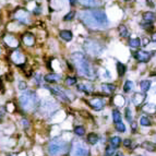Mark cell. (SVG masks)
Here are the masks:
<instances>
[{"instance_id": "cell-1", "label": "cell", "mask_w": 156, "mask_h": 156, "mask_svg": "<svg viewBox=\"0 0 156 156\" xmlns=\"http://www.w3.org/2000/svg\"><path fill=\"white\" fill-rule=\"evenodd\" d=\"M80 18L87 27L93 30L105 29L108 25V19L103 10H87L80 14Z\"/></svg>"}, {"instance_id": "cell-2", "label": "cell", "mask_w": 156, "mask_h": 156, "mask_svg": "<svg viewBox=\"0 0 156 156\" xmlns=\"http://www.w3.org/2000/svg\"><path fill=\"white\" fill-rule=\"evenodd\" d=\"M71 60L73 61V65L76 66V68L78 69V72L81 76H85V78H93L95 76V71H94L90 61L84 56V54L73 52L71 55Z\"/></svg>"}, {"instance_id": "cell-3", "label": "cell", "mask_w": 156, "mask_h": 156, "mask_svg": "<svg viewBox=\"0 0 156 156\" xmlns=\"http://www.w3.org/2000/svg\"><path fill=\"white\" fill-rule=\"evenodd\" d=\"M69 151V144L61 139H54L47 147L49 156H65Z\"/></svg>"}, {"instance_id": "cell-4", "label": "cell", "mask_w": 156, "mask_h": 156, "mask_svg": "<svg viewBox=\"0 0 156 156\" xmlns=\"http://www.w3.org/2000/svg\"><path fill=\"white\" fill-rule=\"evenodd\" d=\"M20 105L26 112H32L36 108L37 104H38V99H37L36 94L32 91H26L23 93L19 98Z\"/></svg>"}, {"instance_id": "cell-5", "label": "cell", "mask_w": 156, "mask_h": 156, "mask_svg": "<svg viewBox=\"0 0 156 156\" xmlns=\"http://www.w3.org/2000/svg\"><path fill=\"white\" fill-rule=\"evenodd\" d=\"M71 156H90V150L85 143L81 141H74L70 150Z\"/></svg>"}, {"instance_id": "cell-6", "label": "cell", "mask_w": 156, "mask_h": 156, "mask_svg": "<svg viewBox=\"0 0 156 156\" xmlns=\"http://www.w3.org/2000/svg\"><path fill=\"white\" fill-rule=\"evenodd\" d=\"M84 49H85L86 54L92 56H98L101 55L103 50H104V46L101 44V43L96 42V41H92L89 39L86 41L85 44H84Z\"/></svg>"}, {"instance_id": "cell-7", "label": "cell", "mask_w": 156, "mask_h": 156, "mask_svg": "<svg viewBox=\"0 0 156 156\" xmlns=\"http://www.w3.org/2000/svg\"><path fill=\"white\" fill-rule=\"evenodd\" d=\"M14 19L18 22H20L22 24H25V25L26 24H30V22H31L30 13L25 9H22V8H19L14 11Z\"/></svg>"}, {"instance_id": "cell-8", "label": "cell", "mask_w": 156, "mask_h": 156, "mask_svg": "<svg viewBox=\"0 0 156 156\" xmlns=\"http://www.w3.org/2000/svg\"><path fill=\"white\" fill-rule=\"evenodd\" d=\"M10 59H11V61H12V62H14L16 65L23 66L24 63H25L26 58L21 51H19V50H14V51L11 52Z\"/></svg>"}, {"instance_id": "cell-9", "label": "cell", "mask_w": 156, "mask_h": 156, "mask_svg": "<svg viewBox=\"0 0 156 156\" xmlns=\"http://www.w3.org/2000/svg\"><path fill=\"white\" fill-rule=\"evenodd\" d=\"M3 43H5L7 46L11 47V48H18L20 43H19V39L16 36H13L11 34H5L3 36Z\"/></svg>"}, {"instance_id": "cell-10", "label": "cell", "mask_w": 156, "mask_h": 156, "mask_svg": "<svg viewBox=\"0 0 156 156\" xmlns=\"http://www.w3.org/2000/svg\"><path fill=\"white\" fill-rule=\"evenodd\" d=\"M153 52H148V51H144V50H140V51L134 52V57L136 58L138 61L140 62H147L148 60L151 59Z\"/></svg>"}, {"instance_id": "cell-11", "label": "cell", "mask_w": 156, "mask_h": 156, "mask_svg": "<svg viewBox=\"0 0 156 156\" xmlns=\"http://www.w3.org/2000/svg\"><path fill=\"white\" fill-rule=\"evenodd\" d=\"M22 42L25 46L32 47L35 45V36L32 33H25L22 36Z\"/></svg>"}, {"instance_id": "cell-12", "label": "cell", "mask_w": 156, "mask_h": 156, "mask_svg": "<svg viewBox=\"0 0 156 156\" xmlns=\"http://www.w3.org/2000/svg\"><path fill=\"white\" fill-rule=\"evenodd\" d=\"M46 89H48L50 92H51L54 95H57V96H59L60 98H62L63 101H67L68 98H67V94L65 93V92L62 91V90L60 89V87H57V86H52V87H49V86H45Z\"/></svg>"}, {"instance_id": "cell-13", "label": "cell", "mask_w": 156, "mask_h": 156, "mask_svg": "<svg viewBox=\"0 0 156 156\" xmlns=\"http://www.w3.org/2000/svg\"><path fill=\"white\" fill-rule=\"evenodd\" d=\"M89 105L95 110H101L104 108V101L101 98H92L89 101Z\"/></svg>"}, {"instance_id": "cell-14", "label": "cell", "mask_w": 156, "mask_h": 156, "mask_svg": "<svg viewBox=\"0 0 156 156\" xmlns=\"http://www.w3.org/2000/svg\"><path fill=\"white\" fill-rule=\"evenodd\" d=\"M146 98V95L144 93H135L132 97V101L135 106H140Z\"/></svg>"}, {"instance_id": "cell-15", "label": "cell", "mask_w": 156, "mask_h": 156, "mask_svg": "<svg viewBox=\"0 0 156 156\" xmlns=\"http://www.w3.org/2000/svg\"><path fill=\"white\" fill-rule=\"evenodd\" d=\"M44 79L48 83H56V82H59L61 80V76L57 74V73H49V74H46Z\"/></svg>"}, {"instance_id": "cell-16", "label": "cell", "mask_w": 156, "mask_h": 156, "mask_svg": "<svg viewBox=\"0 0 156 156\" xmlns=\"http://www.w3.org/2000/svg\"><path fill=\"white\" fill-rule=\"evenodd\" d=\"M142 110H143L145 114L148 115H155L156 114V105L154 104H146L142 107Z\"/></svg>"}, {"instance_id": "cell-17", "label": "cell", "mask_w": 156, "mask_h": 156, "mask_svg": "<svg viewBox=\"0 0 156 156\" xmlns=\"http://www.w3.org/2000/svg\"><path fill=\"white\" fill-rule=\"evenodd\" d=\"M59 35H60V37L63 39V41H66V42H70L71 39L73 38L72 32L68 31V30H63V31H61Z\"/></svg>"}, {"instance_id": "cell-18", "label": "cell", "mask_w": 156, "mask_h": 156, "mask_svg": "<svg viewBox=\"0 0 156 156\" xmlns=\"http://www.w3.org/2000/svg\"><path fill=\"white\" fill-rule=\"evenodd\" d=\"M141 147L144 148V150H146V151H148V152H155L156 151V144L151 143V142H148V141L143 142L142 145H141Z\"/></svg>"}, {"instance_id": "cell-19", "label": "cell", "mask_w": 156, "mask_h": 156, "mask_svg": "<svg viewBox=\"0 0 156 156\" xmlns=\"http://www.w3.org/2000/svg\"><path fill=\"white\" fill-rule=\"evenodd\" d=\"M101 90L107 94H112V92H115V90H116V86H115L114 84L105 83V84H101Z\"/></svg>"}, {"instance_id": "cell-20", "label": "cell", "mask_w": 156, "mask_h": 156, "mask_svg": "<svg viewBox=\"0 0 156 156\" xmlns=\"http://www.w3.org/2000/svg\"><path fill=\"white\" fill-rule=\"evenodd\" d=\"M155 14H154L153 12H151V11H148V12H144L143 13V20L144 22H153L154 20H155Z\"/></svg>"}, {"instance_id": "cell-21", "label": "cell", "mask_w": 156, "mask_h": 156, "mask_svg": "<svg viewBox=\"0 0 156 156\" xmlns=\"http://www.w3.org/2000/svg\"><path fill=\"white\" fill-rule=\"evenodd\" d=\"M87 142H89L90 144H92V145L96 144L97 142H98V135L93 132L89 133V135H87Z\"/></svg>"}, {"instance_id": "cell-22", "label": "cell", "mask_w": 156, "mask_h": 156, "mask_svg": "<svg viewBox=\"0 0 156 156\" xmlns=\"http://www.w3.org/2000/svg\"><path fill=\"white\" fill-rule=\"evenodd\" d=\"M79 1L85 7H96L98 5L97 0H79Z\"/></svg>"}, {"instance_id": "cell-23", "label": "cell", "mask_w": 156, "mask_h": 156, "mask_svg": "<svg viewBox=\"0 0 156 156\" xmlns=\"http://www.w3.org/2000/svg\"><path fill=\"white\" fill-rule=\"evenodd\" d=\"M78 89L80 90V91H82V92H84V93H86V94H89L90 92L92 91V85H90V84H83V83H80L78 85Z\"/></svg>"}, {"instance_id": "cell-24", "label": "cell", "mask_w": 156, "mask_h": 156, "mask_svg": "<svg viewBox=\"0 0 156 156\" xmlns=\"http://www.w3.org/2000/svg\"><path fill=\"white\" fill-rule=\"evenodd\" d=\"M140 86H141V89H142V91H143V92L148 91V90H150V87H151V81H148V80L141 81Z\"/></svg>"}, {"instance_id": "cell-25", "label": "cell", "mask_w": 156, "mask_h": 156, "mask_svg": "<svg viewBox=\"0 0 156 156\" xmlns=\"http://www.w3.org/2000/svg\"><path fill=\"white\" fill-rule=\"evenodd\" d=\"M117 71H118V76H123L126 73V66L122 65L121 62H117Z\"/></svg>"}, {"instance_id": "cell-26", "label": "cell", "mask_w": 156, "mask_h": 156, "mask_svg": "<svg viewBox=\"0 0 156 156\" xmlns=\"http://www.w3.org/2000/svg\"><path fill=\"white\" fill-rule=\"evenodd\" d=\"M129 46L132 48H138L141 46V39L140 38H132L129 41Z\"/></svg>"}, {"instance_id": "cell-27", "label": "cell", "mask_w": 156, "mask_h": 156, "mask_svg": "<svg viewBox=\"0 0 156 156\" xmlns=\"http://www.w3.org/2000/svg\"><path fill=\"white\" fill-rule=\"evenodd\" d=\"M112 119H114V122H119L121 121V114L118 109L112 110Z\"/></svg>"}, {"instance_id": "cell-28", "label": "cell", "mask_w": 156, "mask_h": 156, "mask_svg": "<svg viewBox=\"0 0 156 156\" xmlns=\"http://www.w3.org/2000/svg\"><path fill=\"white\" fill-rule=\"evenodd\" d=\"M118 31H119V34L121 37H128V35H129V32H128L127 27H126L125 25H119V27H118Z\"/></svg>"}, {"instance_id": "cell-29", "label": "cell", "mask_w": 156, "mask_h": 156, "mask_svg": "<svg viewBox=\"0 0 156 156\" xmlns=\"http://www.w3.org/2000/svg\"><path fill=\"white\" fill-rule=\"evenodd\" d=\"M110 144H112V146H115V147H118V146H120V144H121V139H120L119 136H112V138L110 139Z\"/></svg>"}, {"instance_id": "cell-30", "label": "cell", "mask_w": 156, "mask_h": 156, "mask_svg": "<svg viewBox=\"0 0 156 156\" xmlns=\"http://www.w3.org/2000/svg\"><path fill=\"white\" fill-rule=\"evenodd\" d=\"M115 153H116V147L112 146V144L107 146L106 150H105V154H106V156H112V155H114Z\"/></svg>"}, {"instance_id": "cell-31", "label": "cell", "mask_w": 156, "mask_h": 156, "mask_svg": "<svg viewBox=\"0 0 156 156\" xmlns=\"http://www.w3.org/2000/svg\"><path fill=\"white\" fill-rule=\"evenodd\" d=\"M74 133L76 135H79V136H82V135L85 134V128L82 127V126H79V127H76L74 129Z\"/></svg>"}, {"instance_id": "cell-32", "label": "cell", "mask_w": 156, "mask_h": 156, "mask_svg": "<svg viewBox=\"0 0 156 156\" xmlns=\"http://www.w3.org/2000/svg\"><path fill=\"white\" fill-rule=\"evenodd\" d=\"M66 84H67L68 86L74 85V84H76V79L73 78V76H68V78L66 79Z\"/></svg>"}, {"instance_id": "cell-33", "label": "cell", "mask_w": 156, "mask_h": 156, "mask_svg": "<svg viewBox=\"0 0 156 156\" xmlns=\"http://www.w3.org/2000/svg\"><path fill=\"white\" fill-rule=\"evenodd\" d=\"M133 87V83L131 82V81H127L125 83V85H123V91L126 92V93H128V92H130L131 90H132Z\"/></svg>"}, {"instance_id": "cell-34", "label": "cell", "mask_w": 156, "mask_h": 156, "mask_svg": "<svg viewBox=\"0 0 156 156\" xmlns=\"http://www.w3.org/2000/svg\"><path fill=\"white\" fill-rule=\"evenodd\" d=\"M116 129H117L119 132L123 133L126 132V126L125 123H122L121 121H119V122H116Z\"/></svg>"}, {"instance_id": "cell-35", "label": "cell", "mask_w": 156, "mask_h": 156, "mask_svg": "<svg viewBox=\"0 0 156 156\" xmlns=\"http://www.w3.org/2000/svg\"><path fill=\"white\" fill-rule=\"evenodd\" d=\"M140 123L141 126H143V127H146V126H151V120L148 119L147 117H142L140 120Z\"/></svg>"}, {"instance_id": "cell-36", "label": "cell", "mask_w": 156, "mask_h": 156, "mask_svg": "<svg viewBox=\"0 0 156 156\" xmlns=\"http://www.w3.org/2000/svg\"><path fill=\"white\" fill-rule=\"evenodd\" d=\"M126 119H127L129 122L132 121V112H131L130 108H126Z\"/></svg>"}, {"instance_id": "cell-37", "label": "cell", "mask_w": 156, "mask_h": 156, "mask_svg": "<svg viewBox=\"0 0 156 156\" xmlns=\"http://www.w3.org/2000/svg\"><path fill=\"white\" fill-rule=\"evenodd\" d=\"M74 16H76V12H74V11H71V12L68 13L67 16H65L63 20H65V21H71V20L74 18Z\"/></svg>"}, {"instance_id": "cell-38", "label": "cell", "mask_w": 156, "mask_h": 156, "mask_svg": "<svg viewBox=\"0 0 156 156\" xmlns=\"http://www.w3.org/2000/svg\"><path fill=\"white\" fill-rule=\"evenodd\" d=\"M123 146H126V147H129V146H131V144H132V141L130 140V139H126V140H123Z\"/></svg>"}, {"instance_id": "cell-39", "label": "cell", "mask_w": 156, "mask_h": 156, "mask_svg": "<svg viewBox=\"0 0 156 156\" xmlns=\"http://www.w3.org/2000/svg\"><path fill=\"white\" fill-rule=\"evenodd\" d=\"M131 129H132V131L133 132H135L136 131V128H138V125H136V122L135 121H131Z\"/></svg>"}, {"instance_id": "cell-40", "label": "cell", "mask_w": 156, "mask_h": 156, "mask_svg": "<svg viewBox=\"0 0 156 156\" xmlns=\"http://www.w3.org/2000/svg\"><path fill=\"white\" fill-rule=\"evenodd\" d=\"M22 123H23L24 128H29L30 127V121L27 119H22Z\"/></svg>"}, {"instance_id": "cell-41", "label": "cell", "mask_w": 156, "mask_h": 156, "mask_svg": "<svg viewBox=\"0 0 156 156\" xmlns=\"http://www.w3.org/2000/svg\"><path fill=\"white\" fill-rule=\"evenodd\" d=\"M19 86H20V89L21 90H25L26 89V83H24V82H20Z\"/></svg>"}, {"instance_id": "cell-42", "label": "cell", "mask_w": 156, "mask_h": 156, "mask_svg": "<svg viewBox=\"0 0 156 156\" xmlns=\"http://www.w3.org/2000/svg\"><path fill=\"white\" fill-rule=\"evenodd\" d=\"M152 41H153L154 43H156V33H154L153 35H152Z\"/></svg>"}, {"instance_id": "cell-43", "label": "cell", "mask_w": 156, "mask_h": 156, "mask_svg": "<svg viewBox=\"0 0 156 156\" xmlns=\"http://www.w3.org/2000/svg\"><path fill=\"white\" fill-rule=\"evenodd\" d=\"M69 1H70V5H74L76 3V1H78V0H69Z\"/></svg>"}, {"instance_id": "cell-44", "label": "cell", "mask_w": 156, "mask_h": 156, "mask_svg": "<svg viewBox=\"0 0 156 156\" xmlns=\"http://www.w3.org/2000/svg\"><path fill=\"white\" fill-rule=\"evenodd\" d=\"M115 156H123V154L121 152H117V153H115Z\"/></svg>"}, {"instance_id": "cell-45", "label": "cell", "mask_w": 156, "mask_h": 156, "mask_svg": "<svg viewBox=\"0 0 156 156\" xmlns=\"http://www.w3.org/2000/svg\"><path fill=\"white\" fill-rule=\"evenodd\" d=\"M147 1V5H150L151 7H154V3H152V0H146Z\"/></svg>"}, {"instance_id": "cell-46", "label": "cell", "mask_w": 156, "mask_h": 156, "mask_svg": "<svg viewBox=\"0 0 156 156\" xmlns=\"http://www.w3.org/2000/svg\"><path fill=\"white\" fill-rule=\"evenodd\" d=\"M36 82H37V84L41 83V76H37V80H36Z\"/></svg>"}, {"instance_id": "cell-47", "label": "cell", "mask_w": 156, "mask_h": 156, "mask_svg": "<svg viewBox=\"0 0 156 156\" xmlns=\"http://www.w3.org/2000/svg\"><path fill=\"white\" fill-rule=\"evenodd\" d=\"M139 156H143V155H139Z\"/></svg>"}, {"instance_id": "cell-48", "label": "cell", "mask_w": 156, "mask_h": 156, "mask_svg": "<svg viewBox=\"0 0 156 156\" xmlns=\"http://www.w3.org/2000/svg\"><path fill=\"white\" fill-rule=\"evenodd\" d=\"M10 156H12V155H10Z\"/></svg>"}, {"instance_id": "cell-49", "label": "cell", "mask_w": 156, "mask_h": 156, "mask_svg": "<svg viewBox=\"0 0 156 156\" xmlns=\"http://www.w3.org/2000/svg\"><path fill=\"white\" fill-rule=\"evenodd\" d=\"M0 121H1V120H0Z\"/></svg>"}, {"instance_id": "cell-50", "label": "cell", "mask_w": 156, "mask_h": 156, "mask_svg": "<svg viewBox=\"0 0 156 156\" xmlns=\"http://www.w3.org/2000/svg\"><path fill=\"white\" fill-rule=\"evenodd\" d=\"M126 1H127V0H126Z\"/></svg>"}]
</instances>
